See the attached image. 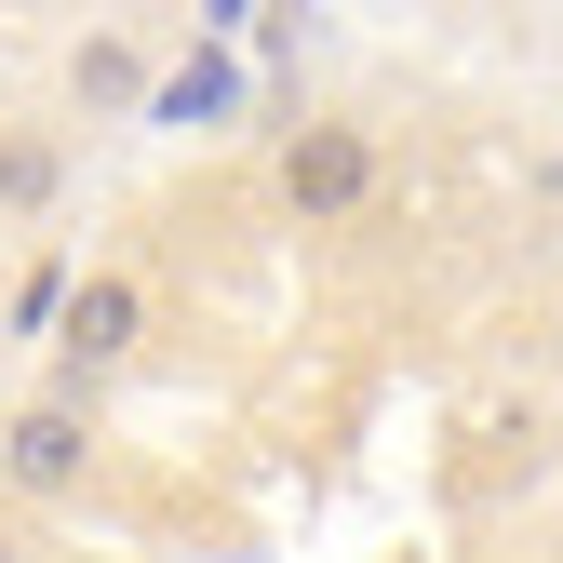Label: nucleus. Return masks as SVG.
Wrapping results in <instances>:
<instances>
[{
    "mask_svg": "<svg viewBox=\"0 0 563 563\" xmlns=\"http://www.w3.org/2000/svg\"><path fill=\"white\" fill-rule=\"evenodd\" d=\"M54 322H67V335H54V402H95V376H121L134 335H148V296H134L121 268H95V282H67Z\"/></svg>",
    "mask_w": 563,
    "mask_h": 563,
    "instance_id": "f257e3e1",
    "label": "nucleus"
},
{
    "mask_svg": "<svg viewBox=\"0 0 563 563\" xmlns=\"http://www.w3.org/2000/svg\"><path fill=\"white\" fill-rule=\"evenodd\" d=\"M282 201H296L309 229L363 216V201H376V134L363 121H296V134H282Z\"/></svg>",
    "mask_w": 563,
    "mask_h": 563,
    "instance_id": "f03ea898",
    "label": "nucleus"
},
{
    "mask_svg": "<svg viewBox=\"0 0 563 563\" xmlns=\"http://www.w3.org/2000/svg\"><path fill=\"white\" fill-rule=\"evenodd\" d=\"M0 483H14V497H81L95 483V402H14L0 416Z\"/></svg>",
    "mask_w": 563,
    "mask_h": 563,
    "instance_id": "7ed1b4c3",
    "label": "nucleus"
},
{
    "mask_svg": "<svg viewBox=\"0 0 563 563\" xmlns=\"http://www.w3.org/2000/svg\"><path fill=\"white\" fill-rule=\"evenodd\" d=\"M148 81H162V54L134 41V27H95V41H67V95H81L95 121H148Z\"/></svg>",
    "mask_w": 563,
    "mask_h": 563,
    "instance_id": "20e7f679",
    "label": "nucleus"
},
{
    "mask_svg": "<svg viewBox=\"0 0 563 563\" xmlns=\"http://www.w3.org/2000/svg\"><path fill=\"white\" fill-rule=\"evenodd\" d=\"M67 201V134L54 121H0V216H54Z\"/></svg>",
    "mask_w": 563,
    "mask_h": 563,
    "instance_id": "39448f33",
    "label": "nucleus"
},
{
    "mask_svg": "<svg viewBox=\"0 0 563 563\" xmlns=\"http://www.w3.org/2000/svg\"><path fill=\"white\" fill-rule=\"evenodd\" d=\"M229 95H242V81H229V54H188V67H162V81H148V121H162V134H201Z\"/></svg>",
    "mask_w": 563,
    "mask_h": 563,
    "instance_id": "423d86ee",
    "label": "nucleus"
},
{
    "mask_svg": "<svg viewBox=\"0 0 563 563\" xmlns=\"http://www.w3.org/2000/svg\"><path fill=\"white\" fill-rule=\"evenodd\" d=\"M523 188H537L550 216H563V148H537V162H523Z\"/></svg>",
    "mask_w": 563,
    "mask_h": 563,
    "instance_id": "0eeeda50",
    "label": "nucleus"
},
{
    "mask_svg": "<svg viewBox=\"0 0 563 563\" xmlns=\"http://www.w3.org/2000/svg\"><path fill=\"white\" fill-rule=\"evenodd\" d=\"M0 563H27V537H14V523H0Z\"/></svg>",
    "mask_w": 563,
    "mask_h": 563,
    "instance_id": "6e6552de",
    "label": "nucleus"
}]
</instances>
